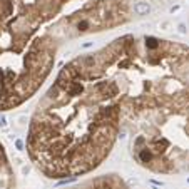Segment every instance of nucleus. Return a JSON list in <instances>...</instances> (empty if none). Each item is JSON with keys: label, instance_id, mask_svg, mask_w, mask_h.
<instances>
[{"label": "nucleus", "instance_id": "f257e3e1", "mask_svg": "<svg viewBox=\"0 0 189 189\" xmlns=\"http://www.w3.org/2000/svg\"><path fill=\"white\" fill-rule=\"evenodd\" d=\"M147 77L129 37L69 62L42 97L28 129L34 164L50 179L85 174L142 114Z\"/></svg>", "mask_w": 189, "mask_h": 189}, {"label": "nucleus", "instance_id": "f03ea898", "mask_svg": "<svg viewBox=\"0 0 189 189\" xmlns=\"http://www.w3.org/2000/svg\"><path fill=\"white\" fill-rule=\"evenodd\" d=\"M132 137V156L146 169L161 174L189 172V104Z\"/></svg>", "mask_w": 189, "mask_h": 189}, {"label": "nucleus", "instance_id": "7ed1b4c3", "mask_svg": "<svg viewBox=\"0 0 189 189\" xmlns=\"http://www.w3.org/2000/svg\"><path fill=\"white\" fill-rule=\"evenodd\" d=\"M127 20L129 5L126 0H97L85 3L75 14L60 19L49 30L57 40H60L117 27Z\"/></svg>", "mask_w": 189, "mask_h": 189}, {"label": "nucleus", "instance_id": "20e7f679", "mask_svg": "<svg viewBox=\"0 0 189 189\" xmlns=\"http://www.w3.org/2000/svg\"><path fill=\"white\" fill-rule=\"evenodd\" d=\"M64 189H131L127 186V182L122 179L121 176L117 174H104L94 179L84 181L81 184H75L70 188H64Z\"/></svg>", "mask_w": 189, "mask_h": 189}, {"label": "nucleus", "instance_id": "39448f33", "mask_svg": "<svg viewBox=\"0 0 189 189\" xmlns=\"http://www.w3.org/2000/svg\"><path fill=\"white\" fill-rule=\"evenodd\" d=\"M149 10H151V7L147 3H144V2H139V3L134 5V12L137 15H146V14H149Z\"/></svg>", "mask_w": 189, "mask_h": 189}, {"label": "nucleus", "instance_id": "423d86ee", "mask_svg": "<svg viewBox=\"0 0 189 189\" xmlns=\"http://www.w3.org/2000/svg\"><path fill=\"white\" fill-rule=\"evenodd\" d=\"M0 126H5V119H3L2 115H0Z\"/></svg>", "mask_w": 189, "mask_h": 189}]
</instances>
